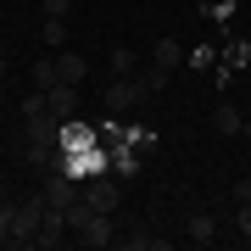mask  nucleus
<instances>
[{
  "mask_svg": "<svg viewBox=\"0 0 251 251\" xmlns=\"http://www.w3.org/2000/svg\"><path fill=\"white\" fill-rule=\"evenodd\" d=\"M184 62L206 73V67H218V50H212V45H201V50H184Z\"/></svg>",
  "mask_w": 251,
  "mask_h": 251,
  "instance_id": "2eb2a0df",
  "label": "nucleus"
},
{
  "mask_svg": "<svg viewBox=\"0 0 251 251\" xmlns=\"http://www.w3.org/2000/svg\"><path fill=\"white\" fill-rule=\"evenodd\" d=\"M151 62H156L162 73L184 67V45H179V39H168V34H162V39H156V50H151Z\"/></svg>",
  "mask_w": 251,
  "mask_h": 251,
  "instance_id": "0eeeda50",
  "label": "nucleus"
},
{
  "mask_svg": "<svg viewBox=\"0 0 251 251\" xmlns=\"http://www.w3.org/2000/svg\"><path fill=\"white\" fill-rule=\"evenodd\" d=\"M11 218H17V201H11V206H0V240H11Z\"/></svg>",
  "mask_w": 251,
  "mask_h": 251,
  "instance_id": "a211bd4d",
  "label": "nucleus"
},
{
  "mask_svg": "<svg viewBox=\"0 0 251 251\" xmlns=\"http://www.w3.org/2000/svg\"><path fill=\"white\" fill-rule=\"evenodd\" d=\"M78 240L84 246H112L117 234H112V212H90V224L78 229Z\"/></svg>",
  "mask_w": 251,
  "mask_h": 251,
  "instance_id": "423d86ee",
  "label": "nucleus"
},
{
  "mask_svg": "<svg viewBox=\"0 0 251 251\" xmlns=\"http://www.w3.org/2000/svg\"><path fill=\"white\" fill-rule=\"evenodd\" d=\"M39 39H45L50 50H62V45H67V17H45V28H39Z\"/></svg>",
  "mask_w": 251,
  "mask_h": 251,
  "instance_id": "f8f14e48",
  "label": "nucleus"
},
{
  "mask_svg": "<svg viewBox=\"0 0 251 251\" xmlns=\"http://www.w3.org/2000/svg\"><path fill=\"white\" fill-rule=\"evenodd\" d=\"M28 78H34V90H56V84H62V73H56V56H39V62L28 67Z\"/></svg>",
  "mask_w": 251,
  "mask_h": 251,
  "instance_id": "9d476101",
  "label": "nucleus"
},
{
  "mask_svg": "<svg viewBox=\"0 0 251 251\" xmlns=\"http://www.w3.org/2000/svg\"><path fill=\"white\" fill-rule=\"evenodd\" d=\"M212 128H218L224 140H234V134L246 128V112L234 106V100H218V106H212Z\"/></svg>",
  "mask_w": 251,
  "mask_h": 251,
  "instance_id": "20e7f679",
  "label": "nucleus"
},
{
  "mask_svg": "<svg viewBox=\"0 0 251 251\" xmlns=\"http://www.w3.org/2000/svg\"><path fill=\"white\" fill-rule=\"evenodd\" d=\"M73 106H78V84H56V90H45V112L50 117H73Z\"/></svg>",
  "mask_w": 251,
  "mask_h": 251,
  "instance_id": "39448f33",
  "label": "nucleus"
},
{
  "mask_svg": "<svg viewBox=\"0 0 251 251\" xmlns=\"http://www.w3.org/2000/svg\"><path fill=\"white\" fill-rule=\"evenodd\" d=\"M90 145H95V128H84V123L67 117L62 123V151H90Z\"/></svg>",
  "mask_w": 251,
  "mask_h": 251,
  "instance_id": "1a4fd4ad",
  "label": "nucleus"
},
{
  "mask_svg": "<svg viewBox=\"0 0 251 251\" xmlns=\"http://www.w3.org/2000/svg\"><path fill=\"white\" fill-rule=\"evenodd\" d=\"M218 62H224V67H229V73H240V67H246V62H251V45H246V39H234V45H229V50H224V56H218Z\"/></svg>",
  "mask_w": 251,
  "mask_h": 251,
  "instance_id": "ddd939ff",
  "label": "nucleus"
},
{
  "mask_svg": "<svg viewBox=\"0 0 251 251\" xmlns=\"http://www.w3.org/2000/svg\"><path fill=\"white\" fill-rule=\"evenodd\" d=\"M84 184V201L95 206V212H117V201H123V190H117V179H106V173H90Z\"/></svg>",
  "mask_w": 251,
  "mask_h": 251,
  "instance_id": "f257e3e1",
  "label": "nucleus"
},
{
  "mask_svg": "<svg viewBox=\"0 0 251 251\" xmlns=\"http://www.w3.org/2000/svg\"><path fill=\"white\" fill-rule=\"evenodd\" d=\"M78 179H73V173H62V168H50V179H45V190H39V196H45V206H56V212H67L73 201H78Z\"/></svg>",
  "mask_w": 251,
  "mask_h": 251,
  "instance_id": "f03ea898",
  "label": "nucleus"
},
{
  "mask_svg": "<svg viewBox=\"0 0 251 251\" xmlns=\"http://www.w3.org/2000/svg\"><path fill=\"white\" fill-rule=\"evenodd\" d=\"M123 246H134V251H151V246H162V234H151V229H134V234H123Z\"/></svg>",
  "mask_w": 251,
  "mask_h": 251,
  "instance_id": "dca6fc26",
  "label": "nucleus"
},
{
  "mask_svg": "<svg viewBox=\"0 0 251 251\" xmlns=\"http://www.w3.org/2000/svg\"><path fill=\"white\" fill-rule=\"evenodd\" d=\"M45 6V17H73V0H39Z\"/></svg>",
  "mask_w": 251,
  "mask_h": 251,
  "instance_id": "f3484780",
  "label": "nucleus"
},
{
  "mask_svg": "<svg viewBox=\"0 0 251 251\" xmlns=\"http://www.w3.org/2000/svg\"><path fill=\"white\" fill-rule=\"evenodd\" d=\"M240 234L251 240V201H240Z\"/></svg>",
  "mask_w": 251,
  "mask_h": 251,
  "instance_id": "6ab92c4d",
  "label": "nucleus"
},
{
  "mask_svg": "<svg viewBox=\"0 0 251 251\" xmlns=\"http://www.w3.org/2000/svg\"><path fill=\"white\" fill-rule=\"evenodd\" d=\"M184 234H190V240H196V246H206V240H212V212H190Z\"/></svg>",
  "mask_w": 251,
  "mask_h": 251,
  "instance_id": "9b49d317",
  "label": "nucleus"
},
{
  "mask_svg": "<svg viewBox=\"0 0 251 251\" xmlns=\"http://www.w3.org/2000/svg\"><path fill=\"white\" fill-rule=\"evenodd\" d=\"M112 78H134V50H112Z\"/></svg>",
  "mask_w": 251,
  "mask_h": 251,
  "instance_id": "4468645a",
  "label": "nucleus"
},
{
  "mask_svg": "<svg viewBox=\"0 0 251 251\" xmlns=\"http://www.w3.org/2000/svg\"><path fill=\"white\" fill-rule=\"evenodd\" d=\"M56 73H62V84H84V73H90V62L84 56H73L67 45L56 50Z\"/></svg>",
  "mask_w": 251,
  "mask_h": 251,
  "instance_id": "6e6552de",
  "label": "nucleus"
},
{
  "mask_svg": "<svg viewBox=\"0 0 251 251\" xmlns=\"http://www.w3.org/2000/svg\"><path fill=\"white\" fill-rule=\"evenodd\" d=\"M145 90H140V78H112V90H106V106L112 112H128V106H140Z\"/></svg>",
  "mask_w": 251,
  "mask_h": 251,
  "instance_id": "7ed1b4c3",
  "label": "nucleus"
}]
</instances>
